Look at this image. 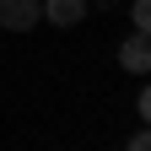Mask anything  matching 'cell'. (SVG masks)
I'll use <instances>...</instances> for the list:
<instances>
[{
    "label": "cell",
    "mask_w": 151,
    "mask_h": 151,
    "mask_svg": "<svg viewBox=\"0 0 151 151\" xmlns=\"http://www.w3.org/2000/svg\"><path fill=\"white\" fill-rule=\"evenodd\" d=\"M119 70L151 76V32H129L124 43H119Z\"/></svg>",
    "instance_id": "cell-1"
},
{
    "label": "cell",
    "mask_w": 151,
    "mask_h": 151,
    "mask_svg": "<svg viewBox=\"0 0 151 151\" xmlns=\"http://www.w3.org/2000/svg\"><path fill=\"white\" fill-rule=\"evenodd\" d=\"M38 22H43L38 0H0V27L6 32H32Z\"/></svg>",
    "instance_id": "cell-2"
},
{
    "label": "cell",
    "mask_w": 151,
    "mask_h": 151,
    "mask_svg": "<svg viewBox=\"0 0 151 151\" xmlns=\"http://www.w3.org/2000/svg\"><path fill=\"white\" fill-rule=\"evenodd\" d=\"M38 11H43L49 27H81L92 6H86V0H38Z\"/></svg>",
    "instance_id": "cell-3"
},
{
    "label": "cell",
    "mask_w": 151,
    "mask_h": 151,
    "mask_svg": "<svg viewBox=\"0 0 151 151\" xmlns=\"http://www.w3.org/2000/svg\"><path fill=\"white\" fill-rule=\"evenodd\" d=\"M129 22H135V32H151V0H135L129 6Z\"/></svg>",
    "instance_id": "cell-4"
},
{
    "label": "cell",
    "mask_w": 151,
    "mask_h": 151,
    "mask_svg": "<svg viewBox=\"0 0 151 151\" xmlns=\"http://www.w3.org/2000/svg\"><path fill=\"white\" fill-rule=\"evenodd\" d=\"M124 151H151V124H146V129H135V135H129V146H124Z\"/></svg>",
    "instance_id": "cell-5"
},
{
    "label": "cell",
    "mask_w": 151,
    "mask_h": 151,
    "mask_svg": "<svg viewBox=\"0 0 151 151\" xmlns=\"http://www.w3.org/2000/svg\"><path fill=\"white\" fill-rule=\"evenodd\" d=\"M140 119H146V124H151V81H146V86H140Z\"/></svg>",
    "instance_id": "cell-6"
},
{
    "label": "cell",
    "mask_w": 151,
    "mask_h": 151,
    "mask_svg": "<svg viewBox=\"0 0 151 151\" xmlns=\"http://www.w3.org/2000/svg\"><path fill=\"white\" fill-rule=\"evenodd\" d=\"M86 6H92V11H113L119 0H86Z\"/></svg>",
    "instance_id": "cell-7"
}]
</instances>
